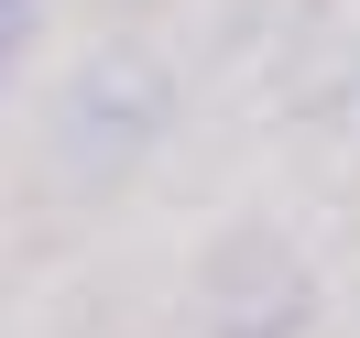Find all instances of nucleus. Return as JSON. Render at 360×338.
<instances>
[{"label": "nucleus", "mask_w": 360, "mask_h": 338, "mask_svg": "<svg viewBox=\"0 0 360 338\" xmlns=\"http://www.w3.org/2000/svg\"><path fill=\"white\" fill-rule=\"evenodd\" d=\"M33 22V0H0V55H11V33Z\"/></svg>", "instance_id": "obj_2"}, {"label": "nucleus", "mask_w": 360, "mask_h": 338, "mask_svg": "<svg viewBox=\"0 0 360 338\" xmlns=\"http://www.w3.org/2000/svg\"><path fill=\"white\" fill-rule=\"evenodd\" d=\"M153 120H164V88H153L142 66H98L88 88H77V142H88L98 164H120Z\"/></svg>", "instance_id": "obj_1"}]
</instances>
